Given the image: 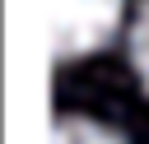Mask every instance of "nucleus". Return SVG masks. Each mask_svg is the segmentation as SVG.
Returning <instances> with one entry per match:
<instances>
[{
  "label": "nucleus",
  "mask_w": 149,
  "mask_h": 144,
  "mask_svg": "<svg viewBox=\"0 0 149 144\" xmlns=\"http://www.w3.org/2000/svg\"><path fill=\"white\" fill-rule=\"evenodd\" d=\"M121 19V0H51V51L56 60H79L98 51Z\"/></svg>",
  "instance_id": "f257e3e1"
},
{
  "label": "nucleus",
  "mask_w": 149,
  "mask_h": 144,
  "mask_svg": "<svg viewBox=\"0 0 149 144\" xmlns=\"http://www.w3.org/2000/svg\"><path fill=\"white\" fill-rule=\"evenodd\" d=\"M51 144H126V139L88 116H61L51 125Z\"/></svg>",
  "instance_id": "f03ea898"
},
{
  "label": "nucleus",
  "mask_w": 149,
  "mask_h": 144,
  "mask_svg": "<svg viewBox=\"0 0 149 144\" xmlns=\"http://www.w3.org/2000/svg\"><path fill=\"white\" fill-rule=\"evenodd\" d=\"M130 65H135V74H140V84L149 93V0L140 5L135 23H130Z\"/></svg>",
  "instance_id": "7ed1b4c3"
}]
</instances>
